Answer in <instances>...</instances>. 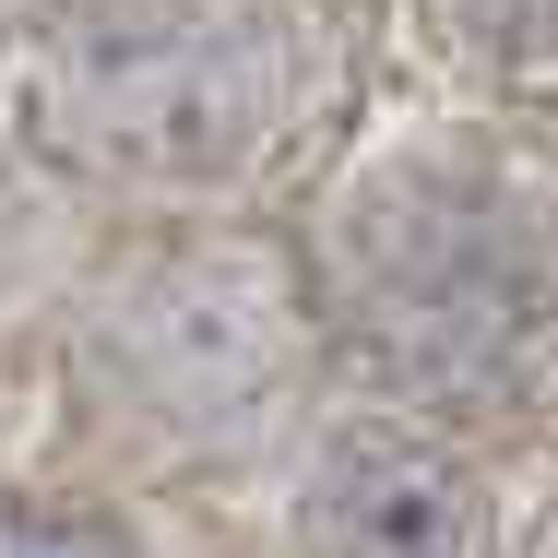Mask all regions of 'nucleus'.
Masks as SVG:
<instances>
[{
  "label": "nucleus",
  "mask_w": 558,
  "mask_h": 558,
  "mask_svg": "<svg viewBox=\"0 0 558 558\" xmlns=\"http://www.w3.org/2000/svg\"><path fill=\"white\" fill-rule=\"evenodd\" d=\"M368 310L416 368L523 392V368L558 356V226H523L499 191H440L416 226H392Z\"/></svg>",
  "instance_id": "f257e3e1"
},
{
  "label": "nucleus",
  "mask_w": 558,
  "mask_h": 558,
  "mask_svg": "<svg viewBox=\"0 0 558 558\" xmlns=\"http://www.w3.org/2000/svg\"><path fill=\"white\" fill-rule=\"evenodd\" d=\"M322 558H487V511L428 440H344L310 499Z\"/></svg>",
  "instance_id": "f03ea898"
},
{
  "label": "nucleus",
  "mask_w": 558,
  "mask_h": 558,
  "mask_svg": "<svg viewBox=\"0 0 558 558\" xmlns=\"http://www.w3.org/2000/svg\"><path fill=\"white\" fill-rule=\"evenodd\" d=\"M535 558H558V523H547V547H535Z\"/></svg>",
  "instance_id": "7ed1b4c3"
}]
</instances>
